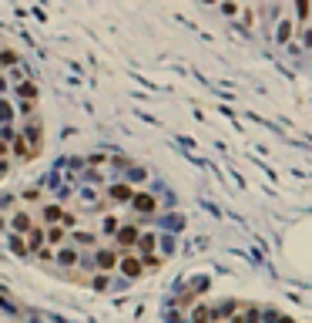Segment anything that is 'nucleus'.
I'll list each match as a JSON object with an SVG mask.
<instances>
[{
  "label": "nucleus",
  "instance_id": "nucleus-2",
  "mask_svg": "<svg viewBox=\"0 0 312 323\" xmlns=\"http://www.w3.org/2000/svg\"><path fill=\"white\" fill-rule=\"evenodd\" d=\"M191 323H212V303H198L191 310Z\"/></svg>",
  "mask_w": 312,
  "mask_h": 323
},
{
  "label": "nucleus",
  "instance_id": "nucleus-1",
  "mask_svg": "<svg viewBox=\"0 0 312 323\" xmlns=\"http://www.w3.org/2000/svg\"><path fill=\"white\" fill-rule=\"evenodd\" d=\"M299 34V27H295V21L289 17V11L279 14V24H275V41L279 44H292V37Z\"/></svg>",
  "mask_w": 312,
  "mask_h": 323
},
{
  "label": "nucleus",
  "instance_id": "nucleus-3",
  "mask_svg": "<svg viewBox=\"0 0 312 323\" xmlns=\"http://www.w3.org/2000/svg\"><path fill=\"white\" fill-rule=\"evenodd\" d=\"M238 11H242L238 4H222V14H228V17H238Z\"/></svg>",
  "mask_w": 312,
  "mask_h": 323
},
{
  "label": "nucleus",
  "instance_id": "nucleus-4",
  "mask_svg": "<svg viewBox=\"0 0 312 323\" xmlns=\"http://www.w3.org/2000/svg\"><path fill=\"white\" fill-rule=\"evenodd\" d=\"M299 34H302V44L312 47V27H299Z\"/></svg>",
  "mask_w": 312,
  "mask_h": 323
},
{
  "label": "nucleus",
  "instance_id": "nucleus-5",
  "mask_svg": "<svg viewBox=\"0 0 312 323\" xmlns=\"http://www.w3.org/2000/svg\"><path fill=\"white\" fill-rule=\"evenodd\" d=\"M275 323H295V320H292V316H279V320H275Z\"/></svg>",
  "mask_w": 312,
  "mask_h": 323
}]
</instances>
